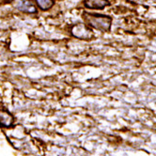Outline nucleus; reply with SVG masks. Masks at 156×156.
I'll return each mask as SVG.
<instances>
[{
	"mask_svg": "<svg viewBox=\"0 0 156 156\" xmlns=\"http://www.w3.org/2000/svg\"><path fill=\"white\" fill-rule=\"evenodd\" d=\"M35 1L40 7V9H41L42 10H47L51 9L54 5L53 0H35Z\"/></svg>",
	"mask_w": 156,
	"mask_h": 156,
	"instance_id": "obj_6",
	"label": "nucleus"
},
{
	"mask_svg": "<svg viewBox=\"0 0 156 156\" xmlns=\"http://www.w3.org/2000/svg\"><path fill=\"white\" fill-rule=\"evenodd\" d=\"M16 7L19 10L27 13H35L37 12L36 7L29 0H18L16 2Z\"/></svg>",
	"mask_w": 156,
	"mask_h": 156,
	"instance_id": "obj_3",
	"label": "nucleus"
},
{
	"mask_svg": "<svg viewBox=\"0 0 156 156\" xmlns=\"http://www.w3.org/2000/svg\"><path fill=\"white\" fill-rule=\"evenodd\" d=\"M85 21L90 25L91 27L101 30L103 32H108L111 28V24H112V18L106 15H97V14H84Z\"/></svg>",
	"mask_w": 156,
	"mask_h": 156,
	"instance_id": "obj_1",
	"label": "nucleus"
},
{
	"mask_svg": "<svg viewBox=\"0 0 156 156\" xmlns=\"http://www.w3.org/2000/svg\"><path fill=\"white\" fill-rule=\"evenodd\" d=\"M108 5V0H86L85 1V6L87 8L93 9H103Z\"/></svg>",
	"mask_w": 156,
	"mask_h": 156,
	"instance_id": "obj_4",
	"label": "nucleus"
},
{
	"mask_svg": "<svg viewBox=\"0 0 156 156\" xmlns=\"http://www.w3.org/2000/svg\"><path fill=\"white\" fill-rule=\"evenodd\" d=\"M13 122V117L5 110L0 109V124L3 126H10Z\"/></svg>",
	"mask_w": 156,
	"mask_h": 156,
	"instance_id": "obj_5",
	"label": "nucleus"
},
{
	"mask_svg": "<svg viewBox=\"0 0 156 156\" xmlns=\"http://www.w3.org/2000/svg\"><path fill=\"white\" fill-rule=\"evenodd\" d=\"M72 34L77 39L90 40L92 37V32L84 24H78L72 27Z\"/></svg>",
	"mask_w": 156,
	"mask_h": 156,
	"instance_id": "obj_2",
	"label": "nucleus"
}]
</instances>
